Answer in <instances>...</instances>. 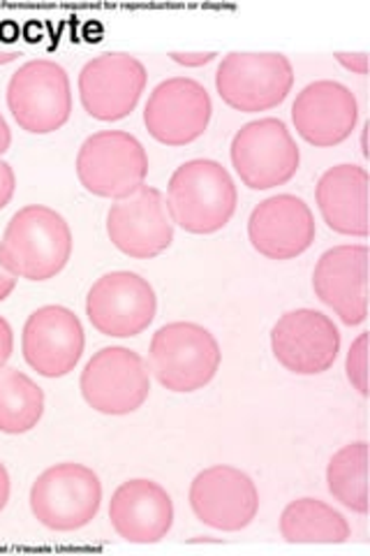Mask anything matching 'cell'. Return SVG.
Wrapping results in <instances>:
<instances>
[{"mask_svg":"<svg viewBox=\"0 0 370 556\" xmlns=\"http://www.w3.org/2000/svg\"><path fill=\"white\" fill-rule=\"evenodd\" d=\"M73 253V232L54 208L30 204L16 212L0 241V260L28 281H47L56 276Z\"/></svg>","mask_w":370,"mask_h":556,"instance_id":"cell-1","label":"cell"},{"mask_svg":"<svg viewBox=\"0 0 370 556\" xmlns=\"http://www.w3.org/2000/svg\"><path fill=\"white\" fill-rule=\"evenodd\" d=\"M237 186L216 161H190L174 172L167 208L176 225L192 235H210L237 212Z\"/></svg>","mask_w":370,"mask_h":556,"instance_id":"cell-2","label":"cell"},{"mask_svg":"<svg viewBox=\"0 0 370 556\" xmlns=\"http://www.w3.org/2000/svg\"><path fill=\"white\" fill-rule=\"evenodd\" d=\"M216 337L195 323H171L155 332L149 369L171 392H195L208 386L220 367Z\"/></svg>","mask_w":370,"mask_h":556,"instance_id":"cell-3","label":"cell"},{"mask_svg":"<svg viewBox=\"0 0 370 556\" xmlns=\"http://www.w3.org/2000/svg\"><path fill=\"white\" fill-rule=\"evenodd\" d=\"M77 174L88 193L123 200L144 186L149 155L130 132H95L79 149Z\"/></svg>","mask_w":370,"mask_h":556,"instance_id":"cell-4","label":"cell"},{"mask_svg":"<svg viewBox=\"0 0 370 556\" xmlns=\"http://www.w3.org/2000/svg\"><path fill=\"white\" fill-rule=\"evenodd\" d=\"M100 501V478L81 464L51 466L30 490V510L51 531L86 527L98 515Z\"/></svg>","mask_w":370,"mask_h":556,"instance_id":"cell-5","label":"cell"},{"mask_svg":"<svg viewBox=\"0 0 370 556\" xmlns=\"http://www.w3.org/2000/svg\"><path fill=\"white\" fill-rule=\"evenodd\" d=\"M8 104L24 130L35 135L59 130L73 112L67 73L54 61H28L10 79Z\"/></svg>","mask_w":370,"mask_h":556,"instance_id":"cell-6","label":"cell"},{"mask_svg":"<svg viewBox=\"0 0 370 556\" xmlns=\"http://www.w3.org/2000/svg\"><path fill=\"white\" fill-rule=\"evenodd\" d=\"M294 84V70L283 54H229L216 73L220 98L239 112L278 108Z\"/></svg>","mask_w":370,"mask_h":556,"instance_id":"cell-7","label":"cell"},{"mask_svg":"<svg viewBox=\"0 0 370 556\" xmlns=\"http://www.w3.org/2000/svg\"><path fill=\"white\" fill-rule=\"evenodd\" d=\"M151 378L142 355L128 348H102L81 374L86 404L104 415H128L149 399Z\"/></svg>","mask_w":370,"mask_h":556,"instance_id":"cell-8","label":"cell"},{"mask_svg":"<svg viewBox=\"0 0 370 556\" xmlns=\"http://www.w3.org/2000/svg\"><path fill=\"white\" fill-rule=\"evenodd\" d=\"M298 147L278 118H259L243 126L232 142V163L241 181L255 190L288 184L298 169Z\"/></svg>","mask_w":370,"mask_h":556,"instance_id":"cell-9","label":"cell"},{"mask_svg":"<svg viewBox=\"0 0 370 556\" xmlns=\"http://www.w3.org/2000/svg\"><path fill=\"white\" fill-rule=\"evenodd\" d=\"M155 292L146 278L132 271L102 276L88 292V320L104 337L128 339L142 334L155 318Z\"/></svg>","mask_w":370,"mask_h":556,"instance_id":"cell-10","label":"cell"},{"mask_svg":"<svg viewBox=\"0 0 370 556\" xmlns=\"http://www.w3.org/2000/svg\"><path fill=\"white\" fill-rule=\"evenodd\" d=\"M107 235L114 247L130 257H155L171 247L174 220L165 195L142 186L132 195L116 200L107 214Z\"/></svg>","mask_w":370,"mask_h":556,"instance_id":"cell-11","label":"cell"},{"mask_svg":"<svg viewBox=\"0 0 370 556\" xmlns=\"http://www.w3.org/2000/svg\"><path fill=\"white\" fill-rule=\"evenodd\" d=\"M271 348L276 359L298 376L324 374L341 351V334L320 311L298 308L273 325Z\"/></svg>","mask_w":370,"mask_h":556,"instance_id":"cell-12","label":"cell"},{"mask_svg":"<svg viewBox=\"0 0 370 556\" xmlns=\"http://www.w3.org/2000/svg\"><path fill=\"white\" fill-rule=\"evenodd\" d=\"M146 86V67L130 54H102L88 61L79 75L84 110L100 121L128 116Z\"/></svg>","mask_w":370,"mask_h":556,"instance_id":"cell-13","label":"cell"},{"mask_svg":"<svg viewBox=\"0 0 370 556\" xmlns=\"http://www.w3.org/2000/svg\"><path fill=\"white\" fill-rule=\"evenodd\" d=\"M210 112H214L210 98L200 81L174 77L151 93L144 110V124L157 142L181 147L204 135Z\"/></svg>","mask_w":370,"mask_h":556,"instance_id":"cell-14","label":"cell"},{"mask_svg":"<svg viewBox=\"0 0 370 556\" xmlns=\"http://www.w3.org/2000/svg\"><path fill=\"white\" fill-rule=\"evenodd\" d=\"M190 506L200 521L218 531H241L259 510L255 482L239 468L214 466L190 486Z\"/></svg>","mask_w":370,"mask_h":556,"instance_id":"cell-15","label":"cell"},{"mask_svg":"<svg viewBox=\"0 0 370 556\" xmlns=\"http://www.w3.org/2000/svg\"><path fill=\"white\" fill-rule=\"evenodd\" d=\"M84 353V327L69 308L42 306L24 327V357L30 367L61 378L77 367Z\"/></svg>","mask_w":370,"mask_h":556,"instance_id":"cell-16","label":"cell"},{"mask_svg":"<svg viewBox=\"0 0 370 556\" xmlns=\"http://www.w3.org/2000/svg\"><path fill=\"white\" fill-rule=\"evenodd\" d=\"M294 126L308 144L333 147L357 126L359 104L355 93L339 81H315L298 93L292 108Z\"/></svg>","mask_w":370,"mask_h":556,"instance_id":"cell-17","label":"cell"},{"mask_svg":"<svg viewBox=\"0 0 370 556\" xmlns=\"http://www.w3.org/2000/svg\"><path fill=\"white\" fill-rule=\"evenodd\" d=\"M312 288L345 325H361L368 316V249L336 247L327 251L315 267Z\"/></svg>","mask_w":370,"mask_h":556,"instance_id":"cell-18","label":"cell"},{"mask_svg":"<svg viewBox=\"0 0 370 556\" xmlns=\"http://www.w3.org/2000/svg\"><path fill=\"white\" fill-rule=\"evenodd\" d=\"M248 235L255 251L271 260H292L315 241V218L308 204L294 195L264 200L251 216Z\"/></svg>","mask_w":370,"mask_h":556,"instance_id":"cell-19","label":"cell"},{"mask_svg":"<svg viewBox=\"0 0 370 556\" xmlns=\"http://www.w3.org/2000/svg\"><path fill=\"white\" fill-rule=\"evenodd\" d=\"M112 527L128 543L149 545L169 533L174 506L169 494L157 482L130 480L123 482L110 503Z\"/></svg>","mask_w":370,"mask_h":556,"instance_id":"cell-20","label":"cell"},{"mask_svg":"<svg viewBox=\"0 0 370 556\" xmlns=\"http://www.w3.org/2000/svg\"><path fill=\"white\" fill-rule=\"evenodd\" d=\"M317 204L331 230L368 235V172L359 165L331 167L317 184Z\"/></svg>","mask_w":370,"mask_h":556,"instance_id":"cell-21","label":"cell"},{"mask_svg":"<svg viewBox=\"0 0 370 556\" xmlns=\"http://www.w3.org/2000/svg\"><path fill=\"white\" fill-rule=\"evenodd\" d=\"M280 533L288 543H345L349 538L347 519L331 506L315 498H298L285 508L280 517Z\"/></svg>","mask_w":370,"mask_h":556,"instance_id":"cell-22","label":"cell"},{"mask_svg":"<svg viewBox=\"0 0 370 556\" xmlns=\"http://www.w3.org/2000/svg\"><path fill=\"white\" fill-rule=\"evenodd\" d=\"M44 394L20 369H0V431L26 433L40 422Z\"/></svg>","mask_w":370,"mask_h":556,"instance_id":"cell-23","label":"cell"},{"mask_svg":"<svg viewBox=\"0 0 370 556\" xmlns=\"http://www.w3.org/2000/svg\"><path fill=\"white\" fill-rule=\"evenodd\" d=\"M331 496L359 515L368 513V445L352 443L331 457L327 468Z\"/></svg>","mask_w":370,"mask_h":556,"instance_id":"cell-24","label":"cell"},{"mask_svg":"<svg viewBox=\"0 0 370 556\" xmlns=\"http://www.w3.org/2000/svg\"><path fill=\"white\" fill-rule=\"evenodd\" d=\"M347 378L352 388L359 390V394H368V334H361L349 348L347 364H345Z\"/></svg>","mask_w":370,"mask_h":556,"instance_id":"cell-25","label":"cell"},{"mask_svg":"<svg viewBox=\"0 0 370 556\" xmlns=\"http://www.w3.org/2000/svg\"><path fill=\"white\" fill-rule=\"evenodd\" d=\"M14 186H16V179H14V172L8 163L0 161V208H5L14 195Z\"/></svg>","mask_w":370,"mask_h":556,"instance_id":"cell-26","label":"cell"},{"mask_svg":"<svg viewBox=\"0 0 370 556\" xmlns=\"http://www.w3.org/2000/svg\"><path fill=\"white\" fill-rule=\"evenodd\" d=\"M14 348V337H12V327L8 325L5 318H0V369L5 367Z\"/></svg>","mask_w":370,"mask_h":556,"instance_id":"cell-27","label":"cell"},{"mask_svg":"<svg viewBox=\"0 0 370 556\" xmlns=\"http://www.w3.org/2000/svg\"><path fill=\"white\" fill-rule=\"evenodd\" d=\"M336 59L347 70H352V73H359V75L368 73V56L366 54H336Z\"/></svg>","mask_w":370,"mask_h":556,"instance_id":"cell-28","label":"cell"},{"mask_svg":"<svg viewBox=\"0 0 370 556\" xmlns=\"http://www.w3.org/2000/svg\"><path fill=\"white\" fill-rule=\"evenodd\" d=\"M171 59H174L176 63H181V65L197 67V65H206V63L214 61L216 54H214V51H206V54H179V51H174Z\"/></svg>","mask_w":370,"mask_h":556,"instance_id":"cell-29","label":"cell"},{"mask_svg":"<svg viewBox=\"0 0 370 556\" xmlns=\"http://www.w3.org/2000/svg\"><path fill=\"white\" fill-rule=\"evenodd\" d=\"M14 286H16V276L3 265V260H0V302L10 298Z\"/></svg>","mask_w":370,"mask_h":556,"instance_id":"cell-30","label":"cell"},{"mask_svg":"<svg viewBox=\"0 0 370 556\" xmlns=\"http://www.w3.org/2000/svg\"><path fill=\"white\" fill-rule=\"evenodd\" d=\"M10 501V476H8V468L0 464V513L8 506Z\"/></svg>","mask_w":370,"mask_h":556,"instance_id":"cell-31","label":"cell"},{"mask_svg":"<svg viewBox=\"0 0 370 556\" xmlns=\"http://www.w3.org/2000/svg\"><path fill=\"white\" fill-rule=\"evenodd\" d=\"M10 142H12L10 128H8V124H5L3 114H0V155H3V153L10 149Z\"/></svg>","mask_w":370,"mask_h":556,"instance_id":"cell-32","label":"cell"}]
</instances>
